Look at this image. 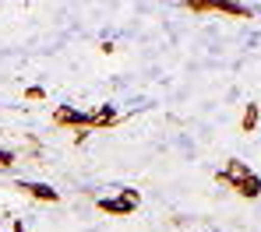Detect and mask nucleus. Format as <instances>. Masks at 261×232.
I'll return each mask as SVG.
<instances>
[{"instance_id":"obj_1","label":"nucleus","mask_w":261,"mask_h":232,"mask_svg":"<svg viewBox=\"0 0 261 232\" xmlns=\"http://www.w3.org/2000/svg\"><path fill=\"white\" fill-rule=\"evenodd\" d=\"M138 204H141V193H138L134 186H120L117 193L95 197V208H99L102 215H110V218H127V215L138 211Z\"/></svg>"},{"instance_id":"obj_2","label":"nucleus","mask_w":261,"mask_h":232,"mask_svg":"<svg viewBox=\"0 0 261 232\" xmlns=\"http://www.w3.org/2000/svg\"><path fill=\"white\" fill-rule=\"evenodd\" d=\"M53 127L60 130H88V109L82 106H53Z\"/></svg>"},{"instance_id":"obj_3","label":"nucleus","mask_w":261,"mask_h":232,"mask_svg":"<svg viewBox=\"0 0 261 232\" xmlns=\"http://www.w3.org/2000/svg\"><path fill=\"white\" fill-rule=\"evenodd\" d=\"M251 173H254V169H251L244 158H226V162H222V169H216V183L226 186V190H233L240 180H247Z\"/></svg>"},{"instance_id":"obj_4","label":"nucleus","mask_w":261,"mask_h":232,"mask_svg":"<svg viewBox=\"0 0 261 232\" xmlns=\"http://www.w3.org/2000/svg\"><path fill=\"white\" fill-rule=\"evenodd\" d=\"M14 190H21L25 197L39 201V204H60V190H53V183H39V180H18Z\"/></svg>"},{"instance_id":"obj_5","label":"nucleus","mask_w":261,"mask_h":232,"mask_svg":"<svg viewBox=\"0 0 261 232\" xmlns=\"http://www.w3.org/2000/svg\"><path fill=\"white\" fill-rule=\"evenodd\" d=\"M120 123V109L113 102H99L95 109H88V130H110Z\"/></svg>"},{"instance_id":"obj_6","label":"nucleus","mask_w":261,"mask_h":232,"mask_svg":"<svg viewBox=\"0 0 261 232\" xmlns=\"http://www.w3.org/2000/svg\"><path fill=\"white\" fill-rule=\"evenodd\" d=\"M216 14H222V18H237V21H251V18H254V7L237 4V0H216Z\"/></svg>"},{"instance_id":"obj_7","label":"nucleus","mask_w":261,"mask_h":232,"mask_svg":"<svg viewBox=\"0 0 261 232\" xmlns=\"http://www.w3.org/2000/svg\"><path fill=\"white\" fill-rule=\"evenodd\" d=\"M233 193L244 197V201H258V197H261V176H258V173H251L247 180H240V183L233 186Z\"/></svg>"},{"instance_id":"obj_8","label":"nucleus","mask_w":261,"mask_h":232,"mask_svg":"<svg viewBox=\"0 0 261 232\" xmlns=\"http://www.w3.org/2000/svg\"><path fill=\"white\" fill-rule=\"evenodd\" d=\"M258 123H261V106L258 102H247V106H244V116H240V130H244V134H254Z\"/></svg>"},{"instance_id":"obj_9","label":"nucleus","mask_w":261,"mask_h":232,"mask_svg":"<svg viewBox=\"0 0 261 232\" xmlns=\"http://www.w3.org/2000/svg\"><path fill=\"white\" fill-rule=\"evenodd\" d=\"M14 162H18V155L11 148H0V169H14Z\"/></svg>"},{"instance_id":"obj_10","label":"nucleus","mask_w":261,"mask_h":232,"mask_svg":"<svg viewBox=\"0 0 261 232\" xmlns=\"http://www.w3.org/2000/svg\"><path fill=\"white\" fill-rule=\"evenodd\" d=\"M25 98L39 102V98H46V88H43V85H29V88H25Z\"/></svg>"},{"instance_id":"obj_11","label":"nucleus","mask_w":261,"mask_h":232,"mask_svg":"<svg viewBox=\"0 0 261 232\" xmlns=\"http://www.w3.org/2000/svg\"><path fill=\"white\" fill-rule=\"evenodd\" d=\"M88 138H92V130H74V144H85Z\"/></svg>"},{"instance_id":"obj_12","label":"nucleus","mask_w":261,"mask_h":232,"mask_svg":"<svg viewBox=\"0 0 261 232\" xmlns=\"http://www.w3.org/2000/svg\"><path fill=\"white\" fill-rule=\"evenodd\" d=\"M11 232H29V229H25V222H21V218H14V225H11Z\"/></svg>"},{"instance_id":"obj_13","label":"nucleus","mask_w":261,"mask_h":232,"mask_svg":"<svg viewBox=\"0 0 261 232\" xmlns=\"http://www.w3.org/2000/svg\"><path fill=\"white\" fill-rule=\"evenodd\" d=\"M0 232H4V225H0Z\"/></svg>"}]
</instances>
